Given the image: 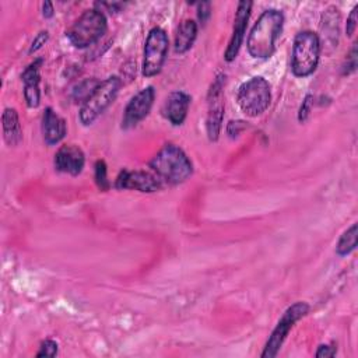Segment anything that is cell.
<instances>
[{
  "instance_id": "1",
  "label": "cell",
  "mask_w": 358,
  "mask_h": 358,
  "mask_svg": "<svg viewBox=\"0 0 358 358\" xmlns=\"http://www.w3.org/2000/svg\"><path fill=\"white\" fill-rule=\"evenodd\" d=\"M284 14L268 8L262 13L248 36V52L255 59H268L275 50V42L282 31Z\"/></svg>"
},
{
  "instance_id": "2",
  "label": "cell",
  "mask_w": 358,
  "mask_h": 358,
  "mask_svg": "<svg viewBox=\"0 0 358 358\" xmlns=\"http://www.w3.org/2000/svg\"><path fill=\"white\" fill-rule=\"evenodd\" d=\"M152 173L165 183L178 185L193 173V164L185 151L175 144H165L150 161Z\"/></svg>"
},
{
  "instance_id": "3",
  "label": "cell",
  "mask_w": 358,
  "mask_h": 358,
  "mask_svg": "<svg viewBox=\"0 0 358 358\" xmlns=\"http://www.w3.org/2000/svg\"><path fill=\"white\" fill-rule=\"evenodd\" d=\"M320 39L312 31H302L296 34L292 43L291 53V71L295 77L310 76L319 63L320 57Z\"/></svg>"
},
{
  "instance_id": "4",
  "label": "cell",
  "mask_w": 358,
  "mask_h": 358,
  "mask_svg": "<svg viewBox=\"0 0 358 358\" xmlns=\"http://www.w3.org/2000/svg\"><path fill=\"white\" fill-rule=\"evenodd\" d=\"M108 29V21L101 10H85L67 31V38L74 48L84 49L98 42Z\"/></svg>"
},
{
  "instance_id": "5",
  "label": "cell",
  "mask_w": 358,
  "mask_h": 358,
  "mask_svg": "<svg viewBox=\"0 0 358 358\" xmlns=\"http://www.w3.org/2000/svg\"><path fill=\"white\" fill-rule=\"evenodd\" d=\"M270 101V84L262 76H255L245 81L239 87L236 94V102L241 110L249 117H256L262 115L268 108Z\"/></svg>"
},
{
  "instance_id": "6",
  "label": "cell",
  "mask_w": 358,
  "mask_h": 358,
  "mask_svg": "<svg viewBox=\"0 0 358 358\" xmlns=\"http://www.w3.org/2000/svg\"><path fill=\"white\" fill-rule=\"evenodd\" d=\"M122 81L116 76H110L106 80L101 81L98 88L92 95L81 105L80 109V122L84 126L92 124L99 115H102L108 106L116 99Z\"/></svg>"
},
{
  "instance_id": "7",
  "label": "cell",
  "mask_w": 358,
  "mask_h": 358,
  "mask_svg": "<svg viewBox=\"0 0 358 358\" xmlns=\"http://www.w3.org/2000/svg\"><path fill=\"white\" fill-rule=\"evenodd\" d=\"M308 312H309V305L306 302H302V301H298V302L292 303L289 308H287V310L282 313L278 323L273 329V331H271V334H270V337H268V340L264 345L262 357L263 358H274L278 354L282 343L285 341L289 330Z\"/></svg>"
},
{
  "instance_id": "8",
  "label": "cell",
  "mask_w": 358,
  "mask_h": 358,
  "mask_svg": "<svg viewBox=\"0 0 358 358\" xmlns=\"http://www.w3.org/2000/svg\"><path fill=\"white\" fill-rule=\"evenodd\" d=\"M168 45H169L168 35L162 28L154 27L148 32V36L144 45L143 66H141L144 77H154L159 74L166 60Z\"/></svg>"
},
{
  "instance_id": "9",
  "label": "cell",
  "mask_w": 358,
  "mask_h": 358,
  "mask_svg": "<svg viewBox=\"0 0 358 358\" xmlns=\"http://www.w3.org/2000/svg\"><path fill=\"white\" fill-rule=\"evenodd\" d=\"M225 83V76L220 74L211 84L208 91V113H207V136L210 141H217L222 127L224 117V95L222 88Z\"/></svg>"
},
{
  "instance_id": "10",
  "label": "cell",
  "mask_w": 358,
  "mask_h": 358,
  "mask_svg": "<svg viewBox=\"0 0 358 358\" xmlns=\"http://www.w3.org/2000/svg\"><path fill=\"white\" fill-rule=\"evenodd\" d=\"M155 99V90L152 85H148L140 90L124 108L122 117V129L127 130L137 126L151 110Z\"/></svg>"
},
{
  "instance_id": "11",
  "label": "cell",
  "mask_w": 358,
  "mask_h": 358,
  "mask_svg": "<svg viewBox=\"0 0 358 358\" xmlns=\"http://www.w3.org/2000/svg\"><path fill=\"white\" fill-rule=\"evenodd\" d=\"M162 182L151 172L123 169L116 178L115 187L119 190H138L143 193H152L161 187Z\"/></svg>"
},
{
  "instance_id": "12",
  "label": "cell",
  "mask_w": 358,
  "mask_h": 358,
  "mask_svg": "<svg viewBox=\"0 0 358 358\" xmlns=\"http://www.w3.org/2000/svg\"><path fill=\"white\" fill-rule=\"evenodd\" d=\"M252 6H253L252 1H239L238 3L235 20H234L232 35H231L229 43L227 46V50L224 53V59L227 62L235 60V57L239 53V49H241L243 38H245V31H246V25H248V21H249Z\"/></svg>"
},
{
  "instance_id": "13",
  "label": "cell",
  "mask_w": 358,
  "mask_h": 358,
  "mask_svg": "<svg viewBox=\"0 0 358 358\" xmlns=\"http://www.w3.org/2000/svg\"><path fill=\"white\" fill-rule=\"evenodd\" d=\"M55 168L59 172L77 176L83 172L85 164V155L83 150L74 144L62 145L55 154Z\"/></svg>"
},
{
  "instance_id": "14",
  "label": "cell",
  "mask_w": 358,
  "mask_h": 358,
  "mask_svg": "<svg viewBox=\"0 0 358 358\" xmlns=\"http://www.w3.org/2000/svg\"><path fill=\"white\" fill-rule=\"evenodd\" d=\"M190 106V95L183 91H173L171 92L162 106V115L168 119L173 126H180L186 116Z\"/></svg>"
},
{
  "instance_id": "15",
  "label": "cell",
  "mask_w": 358,
  "mask_h": 358,
  "mask_svg": "<svg viewBox=\"0 0 358 358\" xmlns=\"http://www.w3.org/2000/svg\"><path fill=\"white\" fill-rule=\"evenodd\" d=\"M41 66H42V59H36L31 64H28L21 74V80L24 83V98L29 108H36L41 102V90H39Z\"/></svg>"
},
{
  "instance_id": "16",
  "label": "cell",
  "mask_w": 358,
  "mask_h": 358,
  "mask_svg": "<svg viewBox=\"0 0 358 358\" xmlns=\"http://www.w3.org/2000/svg\"><path fill=\"white\" fill-rule=\"evenodd\" d=\"M67 127L62 116H59L52 108H46L42 116V134L48 145H55L66 136Z\"/></svg>"
},
{
  "instance_id": "17",
  "label": "cell",
  "mask_w": 358,
  "mask_h": 358,
  "mask_svg": "<svg viewBox=\"0 0 358 358\" xmlns=\"http://www.w3.org/2000/svg\"><path fill=\"white\" fill-rule=\"evenodd\" d=\"M3 137L8 145H17L22 140V129L18 113L14 108H6L1 115Z\"/></svg>"
},
{
  "instance_id": "18",
  "label": "cell",
  "mask_w": 358,
  "mask_h": 358,
  "mask_svg": "<svg viewBox=\"0 0 358 358\" xmlns=\"http://www.w3.org/2000/svg\"><path fill=\"white\" fill-rule=\"evenodd\" d=\"M197 36V24L193 20H185L175 36V52L182 55L186 53L194 43Z\"/></svg>"
},
{
  "instance_id": "19",
  "label": "cell",
  "mask_w": 358,
  "mask_h": 358,
  "mask_svg": "<svg viewBox=\"0 0 358 358\" xmlns=\"http://www.w3.org/2000/svg\"><path fill=\"white\" fill-rule=\"evenodd\" d=\"M357 235H358V224L354 222L340 236V239H338V242L336 245V253L338 256L350 255L357 248Z\"/></svg>"
},
{
  "instance_id": "20",
  "label": "cell",
  "mask_w": 358,
  "mask_h": 358,
  "mask_svg": "<svg viewBox=\"0 0 358 358\" xmlns=\"http://www.w3.org/2000/svg\"><path fill=\"white\" fill-rule=\"evenodd\" d=\"M101 84V81L95 77L91 78H85L81 83H78L73 92H71V98L74 99V102H80L81 105L92 95V92L98 88V85Z\"/></svg>"
},
{
  "instance_id": "21",
  "label": "cell",
  "mask_w": 358,
  "mask_h": 358,
  "mask_svg": "<svg viewBox=\"0 0 358 358\" xmlns=\"http://www.w3.org/2000/svg\"><path fill=\"white\" fill-rule=\"evenodd\" d=\"M338 10L334 7H330L326 14H323V21H322V29L327 36H333L337 42V34H338Z\"/></svg>"
},
{
  "instance_id": "22",
  "label": "cell",
  "mask_w": 358,
  "mask_h": 358,
  "mask_svg": "<svg viewBox=\"0 0 358 358\" xmlns=\"http://www.w3.org/2000/svg\"><path fill=\"white\" fill-rule=\"evenodd\" d=\"M95 182H96V186L99 187V190H102V192H106L110 186V183L108 180L106 164L102 159L95 162Z\"/></svg>"
},
{
  "instance_id": "23",
  "label": "cell",
  "mask_w": 358,
  "mask_h": 358,
  "mask_svg": "<svg viewBox=\"0 0 358 358\" xmlns=\"http://www.w3.org/2000/svg\"><path fill=\"white\" fill-rule=\"evenodd\" d=\"M57 343L48 338L45 341H42L41 347H39V351L36 352V357H56L57 355Z\"/></svg>"
},
{
  "instance_id": "24",
  "label": "cell",
  "mask_w": 358,
  "mask_h": 358,
  "mask_svg": "<svg viewBox=\"0 0 358 358\" xmlns=\"http://www.w3.org/2000/svg\"><path fill=\"white\" fill-rule=\"evenodd\" d=\"M357 69V43H354L352 49L350 50L348 56H347V60L343 66V74H350L352 71H355Z\"/></svg>"
},
{
  "instance_id": "25",
  "label": "cell",
  "mask_w": 358,
  "mask_h": 358,
  "mask_svg": "<svg viewBox=\"0 0 358 358\" xmlns=\"http://www.w3.org/2000/svg\"><path fill=\"white\" fill-rule=\"evenodd\" d=\"M312 102H313V96L310 94H308L305 96V99L302 101V105H301L299 112H298V120L301 123H303L308 119V116L310 113V109H312Z\"/></svg>"
},
{
  "instance_id": "26",
  "label": "cell",
  "mask_w": 358,
  "mask_h": 358,
  "mask_svg": "<svg viewBox=\"0 0 358 358\" xmlns=\"http://www.w3.org/2000/svg\"><path fill=\"white\" fill-rule=\"evenodd\" d=\"M48 39H49L48 31H41V32L34 38V41H32V43H31V46H29L28 53H35L36 50H39V49L48 42Z\"/></svg>"
},
{
  "instance_id": "27",
  "label": "cell",
  "mask_w": 358,
  "mask_h": 358,
  "mask_svg": "<svg viewBox=\"0 0 358 358\" xmlns=\"http://www.w3.org/2000/svg\"><path fill=\"white\" fill-rule=\"evenodd\" d=\"M357 11H358V6H355L348 18H347V25H345V32H347V36H352L355 29H357V21H358V17H357Z\"/></svg>"
},
{
  "instance_id": "28",
  "label": "cell",
  "mask_w": 358,
  "mask_h": 358,
  "mask_svg": "<svg viewBox=\"0 0 358 358\" xmlns=\"http://www.w3.org/2000/svg\"><path fill=\"white\" fill-rule=\"evenodd\" d=\"M210 15H211V3H208V1L200 3L199 4V11H197L199 21L204 25L207 22V20L210 18Z\"/></svg>"
},
{
  "instance_id": "29",
  "label": "cell",
  "mask_w": 358,
  "mask_h": 358,
  "mask_svg": "<svg viewBox=\"0 0 358 358\" xmlns=\"http://www.w3.org/2000/svg\"><path fill=\"white\" fill-rule=\"evenodd\" d=\"M317 358H326V357H334L336 355V347L333 345H329V344H322L319 345L316 354H315Z\"/></svg>"
},
{
  "instance_id": "30",
  "label": "cell",
  "mask_w": 358,
  "mask_h": 358,
  "mask_svg": "<svg viewBox=\"0 0 358 358\" xmlns=\"http://www.w3.org/2000/svg\"><path fill=\"white\" fill-rule=\"evenodd\" d=\"M53 14H55L53 4H52L50 1L42 3V15H43L45 18H50V17H53Z\"/></svg>"
},
{
  "instance_id": "31",
  "label": "cell",
  "mask_w": 358,
  "mask_h": 358,
  "mask_svg": "<svg viewBox=\"0 0 358 358\" xmlns=\"http://www.w3.org/2000/svg\"><path fill=\"white\" fill-rule=\"evenodd\" d=\"M241 120H236V122H234V120H231L229 123H228V127H234V131L229 134V137H234V136H236L238 133H239V129H241Z\"/></svg>"
}]
</instances>
